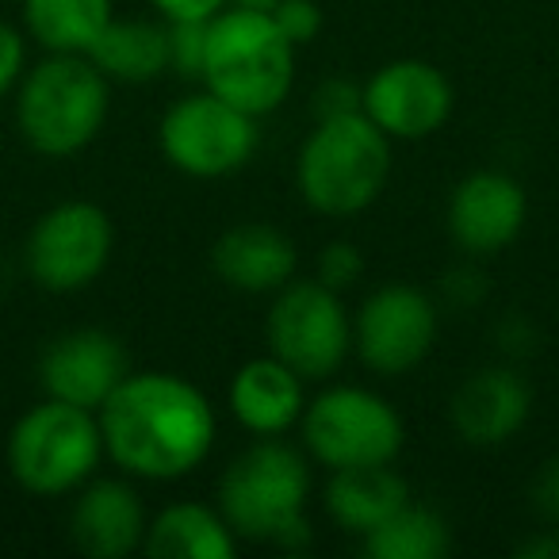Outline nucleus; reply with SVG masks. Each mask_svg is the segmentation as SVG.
<instances>
[{"instance_id":"obj_1","label":"nucleus","mask_w":559,"mask_h":559,"mask_svg":"<svg viewBox=\"0 0 559 559\" xmlns=\"http://www.w3.org/2000/svg\"><path fill=\"white\" fill-rule=\"evenodd\" d=\"M104 456L134 479L173 483L192 475L215 449L211 399L177 372H131L96 411Z\"/></svg>"},{"instance_id":"obj_2","label":"nucleus","mask_w":559,"mask_h":559,"mask_svg":"<svg viewBox=\"0 0 559 559\" xmlns=\"http://www.w3.org/2000/svg\"><path fill=\"white\" fill-rule=\"evenodd\" d=\"M311 464L299 449L280 437H261L218 479V510L238 540L304 548L311 540L307 525Z\"/></svg>"},{"instance_id":"obj_3","label":"nucleus","mask_w":559,"mask_h":559,"mask_svg":"<svg viewBox=\"0 0 559 559\" xmlns=\"http://www.w3.org/2000/svg\"><path fill=\"white\" fill-rule=\"evenodd\" d=\"M296 50L272 12L230 4L207 20L200 81L234 108L261 119L288 100L296 85Z\"/></svg>"},{"instance_id":"obj_4","label":"nucleus","mask_w":559,"mask_h":559,"mask_svg":"<svg viewBox=\"0 0 559 559\" xmlns=\"http://www.w3.org/2000/svg\"><path fill=\"white\" fill-rule=\"evenodd\" d=\"M391 177V139L365 116H319L296 157V185L311 211L349 218L383 195Z\"/></svg>"},{"instance_id":"obj_5","label":"nucleus","mask_w":559,"mask_h":559,"mask_svg":"<svg viewBox=\"0 0 559 559\" xmlns=\"http://www.w3.org/2000/svg\"><path fill=\"white\" fill-rule=\"evenodd\" d=\"M111 81L85 55H47L16 85V127L43 157H73L108 123Z\"/></svg>"},{"instance_id":"obj_6","label":"nucleus","mask_w":559,"mask_h":559,"mask_svg":"<svg viewBox=\"0 0 559 559\" xmlns=\"http://www.w3.org/2000/svg\"><path fill=\"white\" fill-rule=\"evenodd\" d=\"M9 472L27 495L58 498L73 495L96 475L104 460V433L96 411L47 399L20 414L12 426L9 444Z\"/></svg>"},{"instance_id":"obj_7","label":"nucleus","mask_w":559,"mask_h":559,"mask_svg":"<svg viewBox=\"0 0 559 559\" xmlns=\"http://www.w3.org/2000/svg\"><path fill=\"white\" fill-rule=\"evenodd\" d=\"M299 437L314 464L337 472L360 464H395L406 444V426L380 391L342 383L304 406Z\"/></svg>"},{"instance_id":"obj_8","label":"nucleus","mask_w":559,"mask_h":559,"mask_svg":"<svg viewBox=\"0 0 559 559\" xmlns=\"http://www.w3.org/2000/svg\"><path fill=\"white\" fill-rule=\"evenodd\" d=\"M264 342L272 357L296 368L304 380H330L353 353V319L342 292L322 280H288L272 296Z\"/></svg>"},{"instance_id":"obj_9","label":"nucleus","mask_w":559,"mask_h":559,"mask_svg":"<svg viewBox=\"0 0 559 559\" xmlns=\"http://www.w3.org/2000/svg\"><path fill=\"white\" fill-rule=\"evenodd\" d=\"M157 142L165 162L177 173L195 180H218L253 162L261 131H257V116L203 88L165 111Z\"/></svg>"},{"instance_id":"obj_10","label":"nucleus","mask_w":559,"mask_h":559,"mask_svg":"<svg viewBox=\"0 0 559 559\" xmlns=\"http://www.w3.org/2000/svg\"><path fill=\"white\" fill-rule=\"evenodd\" d=\"M116 249L111 215L93 200H66L43 211L24 246L32 280L50 296H73L100 280Z\"/></svg>"},{"instance_id":"obj_11","label":"nucleus","mask_w":559,"mask_h":559,"mask_svg":"<svg viewBox=\"0 0 559 559\" xmlns=\"http://www.w3.org/2000/svg\"><path fill=\"white\" fill-rule=\"evenodd\" d=\"M437 307L414 284H383L353 314V349L376 376H403L433 353Z\"/></svg>"},{"instance_id":"obj_12","label":"nucleus","mask_w":559,"mask_h":559,"mask_svg":"<svg viewBox=\"0 0 559 559\" xmlns=\"http://www.w3.org/2000/svg\"><path fill=\"white\" fill-rule=\"evenodd\" d=\"M452 81L426 58H395L360 85V111L391 142H421L452 116Z\"/></svg>"},{"instance_id":"obj_13","label":"nucleus","mask_w":559,"mask_h":559,"mask_svg":"<svg viewBox=\"0 0 559 559\" xmlns=\"http://www.w3.org/2000/svg\"><path fill=\"white\" fill-rule=\"evenodd\" d=\"M127 376H131L127 345L100 326L58 334L39 357V383L47 399H62L85 411H100Z\"/></svg>"},{"instance_id":"obj_14","label":"nucleus","mask_w":559,"mask_h":559,"mask_svg":"<svg viewBox=\"0 0 559 559\" xmlns=\"http://www.w3.org/2000/svg\"><path fill=\"white\" fill-rule=\"evenodd\" d=\"M525 188L502 169L467 173L449 195V234L464 253L490 257L525 230Z\"/></svg>"},{"instance_id":"obj_15","label":"nucleus","mask_w":559,"mask_h":559,"mask_svg":"<svg viewBox=\"0 0 559 559\" xmlns=\"http://www.w3.org/2000/svg\"><path fill=\"white\" fill-rule=\"evenodd\" d=\"M533 414V388L521 372L506 365H487L472 372L449 403V421L456 437L475 449H495L518 437Z\"/></svg>"},{"instance_id":"obj_16","label":"nucleus","mask_w":559,"mask_h":559,"mask_svg":"<svg viewBox=\"0 0 559 559\" xmlns=\"http://www.w3.org/2000/svg\"><path fill=\"white\" fill-rule=\"evenodd\" d=\"M146 506L127 479H88L70 506V540L88 559H123L146 540Z\"/></svg>"},{"instance_id":"obj_17","label":"nucleus","mask_w":559,"mask_h":559,"mask_svg":"<svg viewBox=\"0 0 559 559\" xmlns=\"http://www.w3.org/2000/svg\"><path fill=\"white\" fill-rule=\"evenodd\" d=\"M296 241L269 223H238L211 246V269L246 296H276L288 280H296Z\"/></svg>"},{"instance_id":"obj_18","label":"nucleus","mask_w":559,"mask_h":559,"mask_svg":"<svg viewBox=\"0 0 559 559\" xmlns=\"http://www.w3.org/2000/svg\"><path fill=\"white\" fill-rule=\"evenodd\" d=\"M304 376L296 368H288L284 360L253 357L234 372L230 380V414L238 418L241 429L257 437H280L292 426H299L307 406V388Z\"/></svg>"},{"instance_id":"obj_19","label":"nucleus","mask_w":559,"mask_h":559,"mask_svg":"<svg viewBox=\"0 0 559 559\" xmlns=\"http://www.w3.org/2000/svg\"><path fill=\"white\" fill-rule=\"evenodd\" d=\"M406 502H411V483L391 464L337 467L330 472V483L322 490L330 521L353 536H368Z\"/></svg>"},{"instance_id":"obj_20","label":"nucleus","mask_w":559,"mask_h":559,"mask_svg":"<svg viewBox=\"0 0 559 559\" xmlns=\"http://www.w3.org/2000/svg\"><path fill=\"white\" fill-rule=\"evenodd\" d=\"M238 544L218 506L173 502L150 518L142 551L150 559H234Z\"/></svg>"},{"instance_id":"obj_21","label":"nucleus","mask_w":559,"mask_h":559,"mask_svg":"<svg viewBox=\"0 0 559 559\" xmlns=\"http://www.w3.org/2000/svg\"><path fill=\"white\" fill-rule=\"evenodd\" d=\"M85 58L108 81L150 85L169 70V27L150 20H111Z\"/></svg>"},{"instance_id":"obj_22","label":"nucleus","mask_w":559,"mask_h":559,"mask_svg":"<svg viewBox=\"0 0 559 559\" xmlns=\"http://www.w3.org/2000/svg\"><path fill=\"white\" fill-rule=\"evenodd\" d=\"M24 32L47 55H88L116 20L111 0H24Z\"/></svg>"},{"instance_id":"obj_23","label":"nucleus","mask_w":559,"mask_h":559,"mask_svg":"<svg viewBox=\"0 0 559 559\" xmlns=\"http://www.w3.org/2000/svg\"><path fill=\"white\" fill-rule=\"evenodd\" d=\"M360 540L372 559H444L452 551V528L437 510L406 502Z\"/></svg>"},{"instance_id":"obj_24","label":"nucleus","mask_w":559,"mask_h":559,"mask_svg":"<svg viewBox=\"0 0 559 559\" xmlns=\"http://www.w3.org/2000/svg\"><path fill=\"white\" fill-rule=\"evenodd\" d=\"M360 276H365V253L353 241H330V246H322L319 276L314 280H322L334 292H349Z\"/></svg>"},{"instance_id":"obj_25","label":"nucleus","mask_w":559,"mask_h":559,"mask_svg":"<svg viewBox=\"0 0 559 559\" xmlns=\"http://www.w3.org/2000/svg\"><path fill=\"white\" fill-rule=\"evenodd\" d=\"M203 47H207V24H169V70H177L180 78H200Z\"/></svg>"},{"instance_id":"obj_26","label":"nucleus","mask_w":559,"mask_h":559,"mask_svg":"<svg viewBox=\"0 0 559 559\" xmlns=\"http://www.w3.org/2000/svg\"><path fill=\"white\" fill-rule=\"evenodd\" d=\"M272 16H276L280 32L288 35L296 47L314 43L322 32V9L314 0H280L276 9H272Z\"/></svg>"},{"instance_id":"obj_27","label":"nucleus","mask_w":559,"mask_h":559,"mask_svg":"<svg viewBox=\"0 0 559 559\" xmlns=\"http://www.w3.org/2000/svg\"><path fill=\"white\" fill-rule=\"evenodd\" d=\"M27 73V32L0 20V100L20 85Z\"/></svg>"},{"instance_id":"obj_28","label":"nucleus","mask_w":559,"mask_h":559,"mask_svg":"<svg viewBox=\"0 0 559 559\" xmlns=\"http://www.w3.org/2000/svg\"><path fill=\"white\" fill-rule=\"evenodd\" d=\"M528 502L544 525H559V452L536 467L533 483H528Z\"/></svg>"},{"instance_id":"obj_29","label":"nucleus","mask_w":559,"mask_h":559,"mask_svg":"<svg viewBox=\"0 0 559 559\" xmlns=\"http://www.w3.org/2000/svg\"><path fill=\"white\" fill-rule=\"evenodd\" d=\"M165 16V24H207L223 9H230V0H150Z\"/></svg>"},{"instance_id":"obj_30","label":"nucleus","mask_w":559,"mask_h":559,"mask_svg":"<svg viewBox=\"0 0 559 559\" xmlns=\"http://www.w3.org/2000/svg\"><path fill=\"white\" fill-rule=\"evenodd\" d=\"M342 111H360V88L330 81L319 93V116H342Z\"/></svg>"},{"instance_id":"obj_31","label":"nucleus","mask_w":559,"mask_h":559,"mask_svg":"<svg viewBox=\"0 0 559 559\" xmlns=\"http://www.w3.org/2000/svg\"><path fill=\"white\" fill-rule=\"evenodd\" d=\"M513 556L521 559H559V525H548V528H536L533 536L513 548Z\"/></svg>"},{"instance_id":"obj_32","label":"nucleus","mask_w":559,"mask_h":559,"mask_svg":"<svg viewBox=\"0 0 559 559\" xmlns=\"http://www.w3.org/2000/svg\"><path fill=\"white\" fill-rule=\"evenodd\" d=\"M230 4H241V9H257V12H272L280 0H230Z\"/></svg>"}]
</instances>
